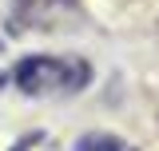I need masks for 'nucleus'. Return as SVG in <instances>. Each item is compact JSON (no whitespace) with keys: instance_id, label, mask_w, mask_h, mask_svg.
Instances as JSON below:
<instances>
[{"instance_id":"f257e3e1","label":"nucleus","mask_w":159,"mask_h":151,"mask_svg":"<svg viewBox=\"0 0 159 151\" xmlns=\"http://www.w3.org/2000/svg\"><path fill=\"white\" fill-rule=\"evenodd\" d=\"M92 84V64L80 56H28L12 68V88L32 99H68Z\"/></svg>"},{"instance_id":"f03ea898","label":"nucleus","mask_w":159,"mask_h":151,"mask_svg":"<svg viewBox=\"0 0 159 151\" xmlns=\"http://www.w3.org/2000/svg\"><path fill=\"white\" fill-rule=\"evenodd\" d=\"M84 24L80 0H8L12 32H72Z\"/></svg>"},{"instance_id":"7ed1b4c3","label":"nucleus","mask_w":159,"mask_h":151,"mask_svg":"<svg viewBox=\"0 0 159 151\" xmlns=\"http://www.w3.org/2000/svg\"><path fill=\"white\" fill-rule=\"evenodd\" d=\"M76 151H135L127 139H119V135H107V131H88L80 135Z\"/></svg>"},{"instance_id":"20e7f679","label":"nucleus","mask_w":159,"mask_h":151,"mask_svg":"<svg viewBox=\"0 0 159 151\" xmlns=\"http://www.w3.org/2000/svg\"><path fill=\"white\" fill-rule=\"evenodd\" d=\"M8 151H60V143H56V135H48V131H28V135H20Z\"/></svg>"}]
</instances>
